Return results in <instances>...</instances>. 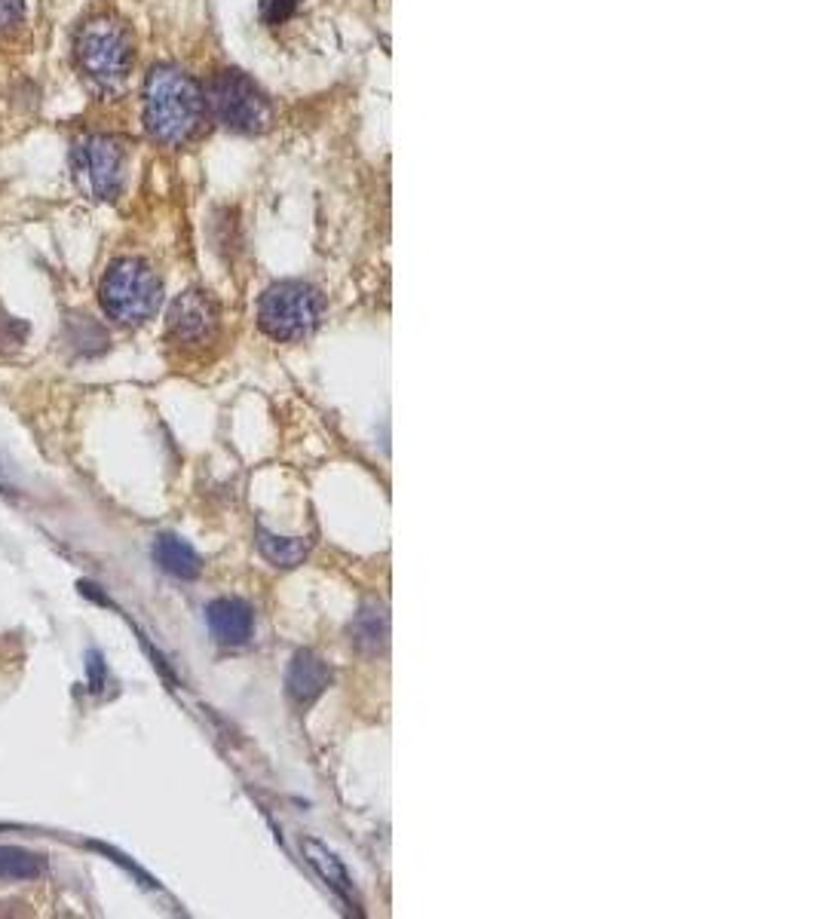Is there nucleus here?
<instances>
[{
    "mask_svg": "<svg viewBox=\"0 0 818 919\" xmlns=\"http://www.w3.org/2000/svg\"><path fill=\"white\" fill-rule=\"evenodd\" d=\"M206 123V92L178 65H157L144 80V129L163 144L181 148Z\"/></svg>",
    "mask_w": 818,
    "mask_h": 919,
    "instance_id": "f257e3e1",
    "label": "nucleus"
},
{
    "mask_svg": "<svg viewBox=\"0 0 818 919\" xmlns=\"http://www.w3.org/2000/svg\"><path fill=\"white\" fill-rule=\"evenodd\" d=\"M74 59L80 74L102 92H114L126 83L135 65V40L117 16H92L77 28Z\"/></svg>",
    "mask_w": 818,
    "mask_h": 919,
    "instance_id": "f03ea898",
    "label": "nucleus"
},
{
    "mask_svg": "<svg viewBox=\"0 0 818 919\" xmlns=\"http://www.w3.org/2000/svg\"><path fill=\"white\" fill-rule=\"evenodd\" d=\"M102 307L123 325L148 322L163 301V282L154 267L141 258H120L102 279Z\"/></svg>",
    "mask_w": 818,
    "mask_h": 919,
    "instance_id": "7ed1b4c3",
    "label": "nucleus"
},
{
    "mask_svg": "<svg viewBox=\"0 0 818 919\" xmlns=\"http://www.w3.org/2000/svg\"><path fill=\"white\" fill-rule=\"evenodd\" d=\"M322 295L313 285L288 279L270 285L258 304V325L279 344H295L310 337L322 322Z\"/></svg>",
    "mask_w": 818,
    "mask_h": 919,
    "instance_id": "20e7f679",
    "label": "nucleus"
},
{
    "mask_svg": "<svg viewBox=\"0 0 818 919\" xmlns=\"http://www.w3.org/2000/svg\"><path fill=\"white\" fill-rule=\"evenodd\" d=\"M206 108H212L221 126L243 135H258L273 120V105L261 92V86L233 68L215 74V80L209 83Z\"/></svg>",
    "mask_w": 818,
    "mask_h": 919,
    "instance_id": "39448f33",
    "label": "nucleus"
},
{
    "mask_svg": "<svg viewBox=\"0 0 818 919\" xmlns=\"http://www.w3.org/2000/svg\"><path fill=\"white\" fill-rule=\"evenodd\" d=\"M126 151L114 135L92 132L77 138L71 151V175L89 200H114L123 187Z\"/></svg>",
    "mask_w": 818,
    "mask_h": 919,
    "instance_id": "423d86ee",
    "label": "nucleus"
},
{
    "mask_svg": "<svg viewBox=\"0 0 818 919\" xmlns=\"http://www.w3.org/2000/svg\"><path fill=\"white\" fill-rule=\"evenodd\" d=\"M218 304L209 298V292L190 288V292L178 295L172 310H169V334L184 347H200L209 344L218 331Z\"/></svg>",
    "mask_w": 818,
    "mask_h": 919,
    "instance_id": "0eeeda50",
    "label": "nucleus"
},
{
    "mask_svg": "<svg viewBox=\"0 0 818 919\" xmlns=\"http://www.w3.org/2000/svg\"><path fill=\"white\" fill-rule=\"evenodd\" d=\"M206 622H209V632L218 644L239 647L252 638L255 613L246 601H239V598H218L206 607Z\"/></svg>",
    "mask_w": 818,
    "mask_h": 919,
    "instance_id": "6e6552de",
    "label": "nucleus"
},
{
    "mask_svg": "<svg viewBox=\"0 0 818 919\" xmlns=\"http://www.w3.org/2000/svg\"><path fill=\"white\" fill-rule=\"evenodd\" d=\"M328 684H331V671H328V665H325L316 653H310V650H301V653L292 659V665H288L285 687H288V696H292L298 705L316 702V699L325 693Z\"/></svg>",
    "mask_w": 818,
    "mask_h": 919,
    "instance_id": "1a4fd4ad",
    "label": "nucleus"
},
{
    "mask_svg": "<svg viewBox=\"0 0 818 919\" xmlns=\"http://www.w3.org/2000/svg\"><path fill=\"white\" fill-rule=\"evenodd\" d=\"M154 561L160 564V570H166L175 579H197L200 576V555L194 552V546L184 543L175 534H160L154 540Z\"/></svg>",
    "mask_w": 818,
    "mask_h": 919,
    "instance_id": "9d476101",
    "label": "nucleus"
},
{
    "mask_svg": "<svg viewBox=\"0 0 818 919\" xmlns=\"http://www.w3.org/2000/svg\"><path fill=\"white\" fill-rule=\"evenodd\" d=\"M304 855H307V861L322 874V880H325L334 892H338L344 901H356L350 874H347V867L341 864L338 855L328 852V849H325L322 843H316V840H304Z\"/></svg>",
    "mask_w": 818,
    "mask_h": 919,
    "instance_id": "9b49d317",
    "label": "nucleus"
},
{
    "mask_svg": "<svg viewBox=\"0 0 818 919\" xmlns=\"http://www.w3.org/2000/svg\"><path fill=\"white\" fill-rule=\"evenodd\" d=\"M46 874V861L34 852H25L19 846H0V880H40Z\"/></svg>",
    "mask_w": 818,
    "mask_h": 919,
    "instance_id": "f8f14e48",
    "label": "nucleus"
},
{
    "mask_svg": "<svg viewBox=\"0 0 818 919\" xmlns=\"http://www.w3.org/2000/svg\"><path fill=\"white\" fill-rule=\"evenodd\" d=\"M258 549L276 567H298L307 558V552H310L307 540H301V537H276V534H267V530H261Z\"/></svg>",
    "mask_w": 818,
    "mask_h": 919,
    "instance_id": "ddd939ff",
    "label": "nucleus"
},
{
    "mask_svg": "<svg viewBox=\"0 0 818 919\" xmlns=\"http://www.w3.org/2000/svg\"><path fill=\"white\" fill-rule=\"evenodd\" d=\"M350 632H353V641L362 650L377 653L383 647V641H387V616H383L380 607H362V613L356 616Z\"/></svg>",
    "mask_w": 818,
    "mask_h": 919,
    "instance_id": "4468645a",
    "label": "nucleus"
},
{
    "mask_svg": "<svg viewBox=\"0 0 818 919\" xmlns=\"http://www.w3.org/2000/svg\"><path fill=\"white\" fill-rule=\"evenodd\" d=\"M25 337H28V325L0 310V347H19Z\"/></svg>",
    "mask_w": 818,
    "mask_h": 919,
    "instance_id": "2eb2a0df",
    "label": "nucleus"
},
{
    "mask_svg": "<svg viewBox=\"0 0 818 919\" xmlns=\"http://www.w3.org/2000/svg\"><path fill=\"white\" fill-rule=\"evenodd\" d=\"M28 4L25 0H0V31H13L25 22Z\"/></svg>",
    "mask_w": 818,
    "mask_h": 919,
    "instance_id": "dca6fc26",
    "label": "nucleus"
},
{
    "mask_svg": "<svg viewBox=\"0 0 818 919\" xmlns=\"http://www.w3.org/2000/svg\"><path fill=\"white\" fill-rule=\"evenodd\" d=\"M298 4H301V0H267L264 19H267L270 25H279V22H285L288 16H292V13L298 10Z\"/></svg>",
    "mask_w": 818,
    "mask_h": 919,
    "instance_id": "f3484780",
    "label": "nucleus"
}]
</instances>
